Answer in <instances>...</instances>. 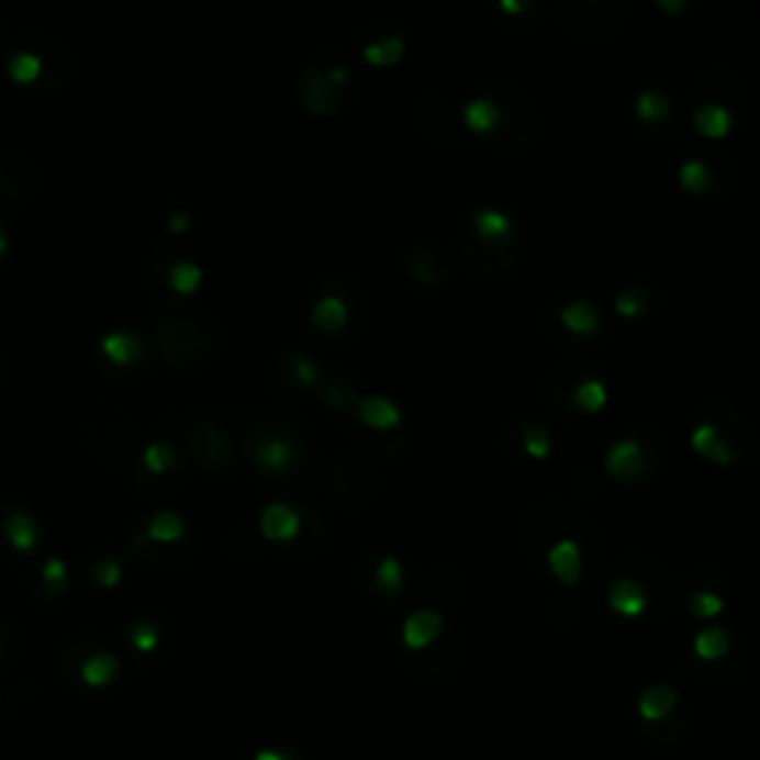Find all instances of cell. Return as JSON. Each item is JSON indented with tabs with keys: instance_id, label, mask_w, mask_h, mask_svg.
I'll use <instances>...</instances> for the list:
<instances>
[{
	"instance_id": "cell-36",
	"label": "cell",
	"mask_w": 760,
	"mask_h": 760,
	"mask_svg": "<svg viewBox=\"0 0 760 760\" xmlns=\"http://www.w3.org/2000/svg\"><path fill=\"white\" fill-rule=\"evenodd\" d=\"M722 610V597L716 591H695L690 597V612L701 618H713Z\"/></svg>"
},
{
	"instance_id": "cell-23",
	"label": "cell",
	"mask_w": 760,
	"mask_h": 760,
	"mask_svg": "<svg viewBox=\"0 0 760 760\" xmlns=\"http://www.w3.org/2000/svg\"><path fill=\"white\" fill-rule=\"evenodd\" d=\"M692 125L704 137H722L730 128V111L725 104H719V101H704L698 111H695V116H692Z\"/></svg>"
},
{
	"instance_id": "cell-29",
	"label": "cell",
	"mask_w": 760,
	"mask_h": 760,
	"mask_svg": "<svg viewBox=\"0 0 760 760\" xmlns=\"http://www.w3.org/2000/svg\"><path fill=\"white\" fill-rule=\"evenodd\" d=\"M681 185L686 190H692V193H704V190H711L713 185V172L711 167L704 164V160L698 158H690L681 164Z\"/></svg>"
},
{
	"instance_id": "cell-8",
	"label": "cell",
	"mask_w": 760,
	"mask_h": 760,
	"mask_svg": "<svg viewBox=\"0 0 760 760\" xmlns=\"http://www.w3.org/2000/svg\"><path fill=\"white\" fill-rule=\"evenodd\" d=\"M250 455L259 470L277 476V472H289L291 467H294V460H298V446H294L289 437H282V434H265L261 440H256Z\"/></svg>"
},
{
	"instance_id": "cell-4",
	"label": "cell",
	"mask_w": 760,
	"mask_h": 760,
	"mask_svg": "<svg viewBox=\"0 0 760 760\" xmlns=\"http://www.w3.org/2000/svg\"><path fill=\"white\" fill-rule=\"evenodd\" d=\"M40 517L31 514L21 502L0 500V544L12 552H33L40 547Z\"/></svg>"
},
{
	"instance_id": "cell-40",
	"label": "cell",
	"mask_w": 760,
	"mask_h": 760,
	"mask_svg": "<svg viewBox=\"0 0 760 760\" xmlns=\"http://www.w3.org/2000/svg\"><path fill=\"white\" fill-rule=\"evenodd\" d=\"M7 250H10V235H7V230H3V223H0V259L7 256Z\"/></svg>"
},
{
	"instance_id": "cell-31",
	"label": "cell",
	"mask_w": 760,
	"mask_h": 760,
	"mask_svg": "<svg viewBox=\"0 0 760 760\" xmlns=\"http://www.w3.org/2000/svg\"><path fill=\"white\" fill-rule=\"evenodd\" d=\"M728 633L719 630V627H707L695 636V653L704 657V660H713V657H722L728 650Z\"/></svg>"
},
{
	"instance_id": "cell-14",
	"label": "cell",
	"mask_w": 760,
	"mask_h": 760,
	"mask_svg": "<svg viewBox=\"0 0 760 760\" xmlns=\"http://www.w3.org/2000/svg\"><path fill=\"white\" fill-rule=\"evenodd\" d=\"M357 416H360L362 425H369V428L375 431H392L401 425L399 404L392 399H387V395H378V392L362 395V399L357 401Z\"/></svg>"
},
{
	"instance_id": "cell-26",
	"label": "cell",
	"mask_w": 760,
	"mask_h": 760,
	"mask_svg": "<svg viewBox=\"0 0 760 760\" xmlns=\"http://www.w3.org/2000/svg\"><path fill=\"white\" fill-rule=\"evenodd\" d=\"M176 460H179V451L167 440H152L149 446H143L141 451L143 470L149 472V476H164V472H170L172 467H176Z\"/></svg>"
},
{
	"instance_id": "cell-33",
	"label": "cell",
	"mask_w": 760,
	"mask_h": 760,
	"mask_svg": "<svg viewBox=\"0 0 760 760\" xmlns=\"http://www.w3.org/2000/svg\"><path fill=\"white\" fill-rule=\"evenodd\" d=\"M90 577L99 585H116L120 582V577H122V561L116 559V556H101V559H96L90 565Z\"/></svg>"
},
{
	"instance_id": "cell-22",
	"label": "cell",
	"mask_w": 760,
	"mask_h": 760,
	"mask_svg": "<svg viewBox=\"0 0 760 760\" xmlns=\"http://www.w3.org/2000/svg\"><path fill=\"white\" fill-rule=\"evenodd\" d=\"M559 321L568 327L570 333H577V336H589V333L597 331V324H601V312H597L594 303L573 301L561 306Z\"/></svg>"
},
{
	"instance_id": "cell-9",
	"label": "cell",
	"mask_w": 760,
	"mask_h": 760,
	"mask_svg": "<svg viewBox=\"0 0 760 760\" xmlns=\"http://www.w3.org/2000/svg\"><path fill=\"white\" fill-rule=\"evenodd\" d=\"M463 122H467V128H472L476 134H484V137H491V143H496L502 131V99L472 96L463 104Z\"/></svg>"
},
{
	"instance_id": "cell-16",
	"label": "cell",
	"mask_w": 760,
	"mask_h": 760,
	"mask_svg": "<svg viewBox=\"0 0 760 760\" xmlns=\"http://www.w3.org/2000/svg\"><path fill=\"white\" fill-rule=\"evenodd\" d=\"M550 570L561 582H577L582 577V550L573 538H561L547 550Z\"/></svg>"
},
{
	"instance_id": "cell-7",
	"label": "cell",
	"mask_w": 760,
	"mask_h": 760,
	"mask_svg": "<svg viewBox=\"0 0 760 760\" xmlns=\"http://www.w3.org/2000/svg\"><path fill=\"white\" fill-rule=\"evenodd\" d=\"M66 585H69V570H66V561L60 556H51V559L42 561L40 568L31 573V580H27L31 597L40 603L60 601Z\"/></svg>"
},
{
	"instance_id": "cell-5",
	"label": "cell",
	"mask_w": 760,
	"mask_h": 760,
	"mask_svg": "<svg viewBox=\"0 0 760 760\" xmlns=\"http://www.w3.org/2000/svg\"><path fill=\"white\" fill-rule=\"evenodd\" d=\"M470 226L481 247H508V244H517V223H514L508 211L496 209V205H484V209L472 211Z\"/></svg>"
},
{
	"instance_id": "cell-6",
	"label": "cell",
	"mask_w": 760,
	"mask_h": 760,
	"mask_svg": "<svg viewBox=\"0 0 760 760\" xmlns=\"http://www.w3.org/2000/svg\"><path fill=\"white\" fill-rule=\"evenodd\" d=\"M40 188V170L36 164L21 155H3L0 158V197L3 200H27Z\"/></svg>"
},
{
	"instance_id": "cell-38",
	"label": "cell",
	"mask_w": 760,
	"mask_h": 760,
	"mask_svg": "<svg viewBox=\"0 0 760 760\" xmlns=\"http://www.w3.org/2000/svg\"><path fill=\"white\" fill-rule=\"evenodd\" d=\"M190 226V211H172L170 221H167V230L170 232H185Z\"/></svg>"
},
{
	"instance_id": "cell-18",
	"label": "cell",
	"mask_w": 760,
	"mask_h": 760,
	"mask_svg": "<svg viewBox=\"0 0 760 760\" xmlns=\"http://www.w3.org/2000/svg\"><path fill=\"white\" fill-rule=\"evenodd\" d=\"M443 627V618L440 612L434 610H416L411 615V618L404 621V645L413 650L425 648V645H431V641L437 639V633H440Z\"/></svg>"
},
{
	"instance_id": "cell-15",
	"label": "cell",
	"mask_w": 760,
	"mask_h": 760,
	"mask_svg": "<svg viewBox=\"0 0 760 760\" xmlns=\"http://www.w3.org/2000/svg\"><path fill=\"white\" fill-rule=\"evenodd\" d=\"M690 443L698 455L716 460V463H730V460L737 458L734 446L722 437L719 425H713V422H698V425L692 428Z\"/></svg>"
},
{
	"instance_id": "cell-37",
	"label": "cell",
	"mask_w": 760,
	"mask_h": 760,
	"mask_svg": "<svg viewBox=\"0 0 760 760\" xmlns=\"http://www.w3.org/2000/svg\"><path fill=\"white\" fill-rule=\"evenodd\" d=\"M15 650H19V633H15V627H0V671L15 660Z\"/></svg>"
},
{
	"instance_id": "cell-1",
	"label": "cell",
	"mask_w": 760,
	"mask_h": 760,
	"mask_svg": "<svg viewBox=\"0 0 760 760\" xmlns=\"http://www.w3.org/2000/svg\"><path fill=\"white\" fill-rule=\"evenodd\" d=\"M3 69L10 80L31 87L36 92L57 90L63 80L71 75V60L60 42L45 33L27 31L12 36L3 51Z\"/></svg>"
},
{
	"instance_id": "cell-11",
	"label": "cell",
	"mask_w": 760,
	"mask_h": 760,
	"mask_svg": "<svg viewBox=\"0 0 760 760\" xmlns=\"http://www.w3.org/2000/svg\"><path fill=\"white\" fill-rule=\"evenodd\" d=\"M606 470L621 481L639 479L645 470V449L636 437H621L606 451Z\"/></svg>"
},
{
	"instance_id": "cell-35",
	"label": "cell",
	"mask_w": 760,
	"mask_h": 760,
	"mask_svg": "<svg viewBox=\"0 0 760 760\" xmlns=\"http://www.w3.org/2000/svg\"><path fill=\"white\" fill-rule=\"evenodd\" d=\"M289 366H291V380H298L301 387H310V383H315L318 380V366L310 360V357H303V354H291L289 357Z\"/></svg>"
},
{
	"instance_id": "cell-25",
	"label": "cell",
	"mask_w": 760,
	"mask_h": 760,
	"mask_svg": "<svg viewBox=\"0 0 760 760\" xmlns=\"http://www.w3.org/2000/svg\"><path fill=\"white\" fill-rule=\"evenodd\" d=\"M167 286L176 294H193L202 286V268L200 261L193 259H176L167 268Z\"/></svg>"
},
{
	"instance_id": "cell-20",
	"label": "cell",
	"mask_w": 760,
	"mask_h": 760,
	"mask_svg": "<svg viewBox=\"0 0 760 760\" xmlns=\"http://www.w3.org/2000/svg\"><path fill=\"white\" fill-rule=\"evenodd\" d=\"M185 521H181V514H176V511L170 508H160L155 511L149 517V523H146V532H143V540H149V544H176V540H181V535H185Z\"/></svg>"
},
{
	"instance_id": "cell-34",
	"label": "cell",
	"mask_w": 760,
	"mask_h": 760,
	"mask_svg": "<svg viewBox=\"0 0 760 760\" xmlns=\"http://www.w3.org/2000/svg\"><path fill=\"white\" fill-rule=\"evenodd\" d=\"M128 639L137 650H152L158 645V630L152 627V621L137 618L134 624H128Z\"/></svg>"
},
{
	"instance_id": "cell-12",
	"label": "cell",
	"mask_w": 760,
	"mask_h": 760,
	"mask_svg": "<svg viewBox=\"0 0 760 760\" xmlns=\"http://www.w3.org/2000/svg\"><path fill=\"white\" fill-rule=\"evenodd\" d=\"M99 350L104 360L113 362V366H120V369H131V366H137V362L143 360L141 336L131 331L104 333L99 342Z\"/></svg>"
},
{
	"instance_id": "cell-24",
	"label": "cell",
	"mask_w": 760,
	"mask_h": 760,
	"mask_svg": "<svg viewBox=\"0 0 760 760\" xmlns=\"http://www.w3.org/2000/svg\"><path fill=\"white\" fill-rule=\"evenodd\" d=\"M360 51L371 66H392L404 54V36L399 31H392L387 36H380V40L362 42Z\"/></svg>"
},
{
	"instance_id": "cell-32",
	"label": "cell",
	"mask_w": 760,
	"mask_h": 760,
	"mask_svg": "<svg viewBox=\"0 0 760 760\" xmlns=\"http://www.w3.org/2000/svg\"><path fill=\"white\" fill-rule=\"evenodd\" d=\"M645 310H648V301H645V291L639 286H627L621 294H615V312L618 315L633 318V315H641Z\"/></svg>"
},
{
	"instance_id": "cell-10",
	"label": "cell",
	"mask_w": 760,
	"mask_h": 760,
	"mask_svg": "<svg viewBox=\"0 0 760 760\" xmlns=\"http://www.w3.org/2000/svg\"><path fill=\"white\" fill-rule=\"evenodd\" d=\"M301 511L289 502H270L259 514V529L268 540H291L301 532Z\"/></svg>"
},
{
	"instance_id": "cell-17",
	"label": "cell",
	"mask_w": 760,
	"mask_h": 760,
	"mask_svg": "<svg viewBox=\"0 0 760 760\" xmlns=\"http://www.w3.org/2000/svg\"><path fill=\"white\" fill-rule=\"evenodd\" d=\"M348 303L336 291H327L312 306V327L321 333H339L348 324Z\"/></svg>"
},
{
	"instance_id": "cell-28",
	"label": "cell",
	"mask_w": 760,
	"mask_h": 760,
	"mask_svg": "<svg viewBox=\"0 0 760 760\" xmlns=\"http://www.w3.org/2000/svg\"><path fill=\"white\" fill-rule=\"evenodd\" d=\"M606 399H610V392H606V387H603V380L597 378L580 380V383H577V390H573V404L585 413L601 411L603 404H606Z\"/></svg>"
},
{
	"instance_id": "cell-21",
	"label": "cell",
	"mask_w": 760,
	"mask_h": 760,
	"mask_svg": "<svg viewBox=\"0 0 760 760\" xmlns=\"http://www.w3.org/2000/svg\"><path fill=\"white\" fill-rule=\"evenodd\" d=\"M371 577H375V585H378L380 597H392L399 594L401 585H404V561H401L399 552H383L375 568H371Z\"/></svg>"
},
{
	"instance_id": "cell-13",
	"label": "cell",
	"mask_w": 760,
	"mask_h": 760,
	"mask_svg": "<svg viewBox=\"0 0 760 760\" xmlns=\"http://www.w3.org/2000/svg\"><path fill=\"white\" fill-rule=\"evenodd\" d=\"M407 270L413 273V280H420L422 286L428 289H437L443 282L449 280V265H446V256L434 247H416V250L407 256Z\"/></svg>"
},
{
	"instance_id": "cell-27",
	"label": "cell",
	"mask_w": 760,
	"mask_h": 760,
	"mask_svg": "<svg viewBox=\"0 0 760 760\" xmlns=\"http://www.w3.org/2000/svg\"><path fill=\"white\" fill-rule=\"evenodd\" d=\"M671 111V99L660 90H641L636 96V116L641 122H660Z\"/></svg>"
},
{
	"instance_id": "cell-30",
	"label": "cell",
	"mask_w": 760,
	"mask_h": 760,
	"mask_svg": "<svg viewBox=\"0 0 760 760\" xmlns=\"http://www.w3.org/2000/svg\"><path fill=\"white\" fill-rule=\"evenodd\" d=\"M523 449L529 451L532 458H547L552 451V434L550 428H544L538 422L523 425Z\"/></svg>"
},
{
	"instance_id": "cell-3",
	"label": "cell",
	"mask_w": 760,
	"mask_h": 760,
	"mask_svg": "<svg viewBox=\"0 0 760 760\" xmlns=\"http://www.w3.org/2000/svg\"><path fill=\"white\" fill-rule=\"evenodd\" d=\"M63 681L71 686H108L120 671V662L111 650L101 648L99 639L90 636H78V639L66 641L57 660Z\"/></svg>"
},
{
	"instance_id": "cell-19",
	"label": "cell",
	"mask_w": 760,
	"mask_h": 760,
	"mask_svg": "<svg viewBox=\"0 0 760 760\" xmlns=\"http://www.w3.org/2000/svg\"><path fill=\"white\" fill-rule=\"evenodd\" d=\"M610 603H612V610L621 612V615H630V618H636V615H641L645 606H648V591H645L641 582L624 577V580L612 582Z\"/></svg>"
},
{
	"instance_id": "cell-39",
	"label": "cell",
	"mask_w": 760,
	"mask_h": 760,
	"mask_svg": "<svg viewBox=\"0 0 760 760\" xmlns=\"http://www.w3.org/2000/svg\"><path fill=\"white\" fill-rule=\"evenodd\" d=\"M657 7H660V10H686L690 0H657Z\"/></svg>"
},
{
	"instance_id": "cell-2",
	"label": "cell",
	"mask_w": 760,
	"mask_h": 760,
	"mask_svg": "<svg viewBox=\"0 0 760 760\" xmlns=\"http://www.w3.org/2000/svg\"><path fill=\"white\" fill-rule=\"evenodd\" d=\"M350 90H354V71L339 54H321L306 63L301 83H298L301 101L318 116L339 113L348 104Z\"/></svg>"
}]
</instances>
